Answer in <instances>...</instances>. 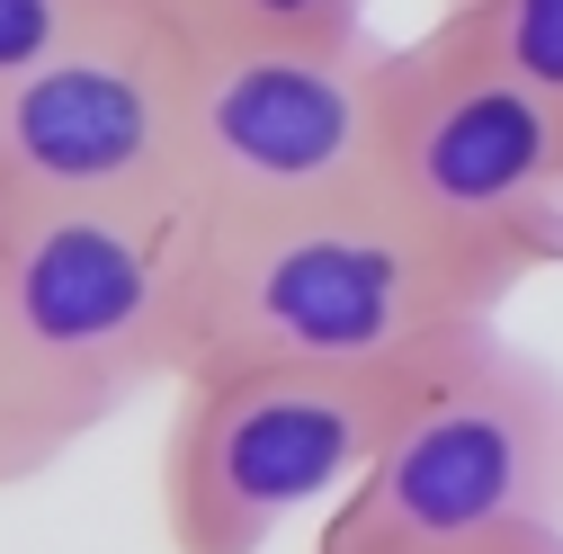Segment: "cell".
Segmentation results:
<instances>
[{
  "label": "cell",
  "mask_w": 563,
  "mask_h": 554,
  "mask_svg": "<svg viewBox=\"0 0 563 554\" xmlns=\"http://www.w3.org/2000/svg\"><path fill=\"white\" fill-rule=\"evenodd\" d=\"M206 251L216 215L188 188L0 224V367L36 474L108 430L134 394L188 376Z\"/></svg>",
  "instance_id": "6da1fadb"
},
{
  "label": "cell",
  "mask_w": 563,
  "mask_h": 554,
  "mask_svg": "<svg viewBox=\"0 0 563 554\" xmlns=\"http://www.w3.org/2000/svg\"><path fill=\"white\" fill-rule=\"evenodd\" d=\"M385 36H197L188 27V197L216 224L376 188Z\"/></svg>",
  "instance_id": "8992f818"
},
{
  "label": "cell",
  "mask_w": 563,
  "mask_h": 554,
  "mask_svg": "<svg viewBox=\"0 0 563 554\" xmlns=\"http://www.w3.org/2000/svg\"><path fill=\"white\" fill-rule=\"evenodd\" d=\"M439 19L563 108V0H439Z\"/></svg>",
  "instance_id": "ba28073f"
},
{
  "label": "cell",
  "mask_w": 563,
  "mask_h": 554,
  "mask_svg": "<svg viewBox=\"0 0 563 554\" xmlns=\"http://www.w3.org/2000/svg\"><path fill=\"white\" fill-rule=\"evenodd\" d=\"M483 554H563V528H554V536H510V545H483Z\"/></svg>",
  "instance_id": "7c38bea8"
},
{
  "label": "cell",
  "mask_w": 563,
  "mask_h": 554,
  "mask_svg": "<svg viewBox=\"0 0 563 554\" xmlns=\"http://www.w3.org/2000/svg\"><path fill=\"white\" fill-rule=\"evenodd\" d=\"M162 188H188V19L170 0L0 81V224Z\"/></svg>",
  "instance_id": "52a82bcc"
},
{
  "label": "cell",
  "mask_w": 563,
  "mask_h": 554,
  "mask_svg": "<svg viewBox=\"0 0 563 554\" xmlns=\"http://www.w3.org/2000/svg\"><path fill=\"white\" fill-rule=\"evenodd\" d=\"M10 483H36V465H27L19 411H10V367H0V492H10Z\"/></svg>",
  "instance_id": "8fae6325"
},
{
  "label": "cell",
  "mask_w": 563,
  "mask_h": 554,
  "mask_svg": "<svg viewBox=\"0 0 563 554\" xmlns=\"http://www.w3.org/2000/svg\"><path fill=\"white\" fill-rule=\"evenodd\" d=\"M411 376V367H402ZM402 376L224 358L188 367L162 430V536L170 554H268L313 501H340L367 474Z\"/></svg>",
  "instance_id": "5b68a950"
},
{
  "label": "cell",
  "mask_w": 563,
  "mask_h": 554,
  "mask_svg": "<svg viewBox=\"0 0 563 554\" xmlns=\"http://www.w3.org/2000/svg\"><path fill=\"white\" fill-rule=\"evenodd\" d=\"M483 313V277L456 268L385 188L287 206V215L216 224L197 304V358H296V367H376L402 376Z\"/></svg>",
  "instance_id": "3957f363"
},
{
  "label": "cell",
  "mask_w": 563,
  "mask_h": 554,
  "mask_svg": "<svg viewBox=\"0 0 563 554\" xmlns=\"http://www.w3.org/2000/svg\"><path fill=\"white\" fill-rule=\"evenodd\" d=\"M563 528V367L465 322L402 376V402L322 519L313 554H483Z\"/></svg>",
  "instance_id": "7a4b0ae2"
},
{
  "label": "cell",
  "mask_w": 563,
  "mask_h": 554,
  "mask_svg": "<svg viewBox=\"0 0 563 554\" xmlns=\"http://www.w3.org/2000/svg\"><path fill=\"white\" fill-rule=\"evenodd\" d=\"M197 36H367V0H170Z\"/></svg>",
  "instance_id": "9c48e42d"
},
{
  "label": "cell",
  "mask_w": 563,
  "mask_h": 554,
  "mask_svg": "<svg viewBox=\"0 0 563 554\" xmlns=\"http://www.w3.org/2000/svg\"><path fill=\"white\" fill-rule=\"evenodd\" d=\"M117 10H134V0H0V81H19V73H36V63L73 54Z\"/></svg>",
  "instance_id": "30bf717a"
},
{
  "label": "cell",
  "mask_w": 563,
  "mask_h": 554,
  "mask_svg": "<svg viewBox=\"0 0 563 554\" xmlns=\"http://www.w3.org/2000/svg\"><path fill=\"white\" fill-rule=\"evenodd\" d=\"M376 188L483 277L492 304L563 268V108L448 19L385 45Z\"/></svg>",
  "instance_id": "277c9868"
}]
</instances>
